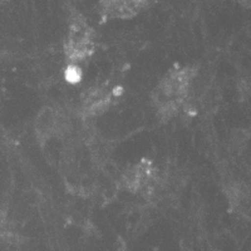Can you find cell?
I'll list each match as a JSON object with an SVG mask.
<instances>
[{
  "mask_svg": "<svg viewBox=\"0 0 251 251\" xmlns=\"http://www.w3.org/2000/svg\"><path fill=\"white\" fill-rule=\"evenodd\" d=\"M197 68L191 64H175L152 89L150 100L157 118L170 122L188 106L196 83Z\"/></svg>",
  "mask_w": 251,
  "mask_h": 251,
  "instance_id": "1",
  "label": "cell"
},
{
  "mask_svg": "<svg viewBox=\"0 0 251 251\" xmlns=\"http://www.w3.org/2000/svg\"><path fill=\"white\" fill-rule=\"evenodd\" d=\"M149 0H100L98 12L104 20H126L140 14Z\"/></svg>",
  "mask_w": 251,
  "mask_h": 251,
  "instance_id": "5",
  "label": "cell"
},
{
  "mask_svg": "<svg viewBox=\"0 0 251 251\" xmlns=\"http://www.w3.org/2000/svg\"><path fill=\"white\" fill-rule=\"evenodd\" d=\"M69 126V118L64 112L53 106H47L38 113L35 118L34 132L40 143H47L60 136H64Z\"/></svg>",
  "mask_w": 251,
  "mask_h": 251,
  "instance_id": "4",
  "label": "cell"
},
{
  "mask_svg": "<svg viewBox=\"0 0 251 251\" xmlns=\"http://www.w3.org/2000/svg\"><path fill=\"white\" fill-rule=\"evenodd\" d=\"M113 93L106 87H94L82 96V112L87 117H96L111 107Z\"/></svg>",
  "mask_w": 251,
  "mask_h": 251,
  "instance_id": "6",
  "label": "cell"
},
{
  "mask_svg": "<svg viewBox=\"0 0 251 251\" xmlns=\"http://www.w3.org/2000/svg\"><path fill=\"white\" fill-rule=\"evenodd\" d=\"M121 185L126 191L136 196H152L161 185V174L156 163L150 158L128 166L121 176Z\"/></svg>",
  "mask_w": 251,
  "mask_h": 251,
  "instance_id": "3",
  "label": "cell"
},
{
  "mask_svg": "<svg viewBox=\"0 0 251 251\" xmlns=\"http://www.w3.org/2000/svg\"><path fill=\"white\" fill-rule=\"evenodd\" d=\"M63 51L69 66L73 67L88 62L96 53V31L82 15H75L69 22Z\"/></svg>",
  "mask_w": 251,
  "mask_h": 251,
  "instance_id": "2",
  "label": "cell"
}]
</instances>
